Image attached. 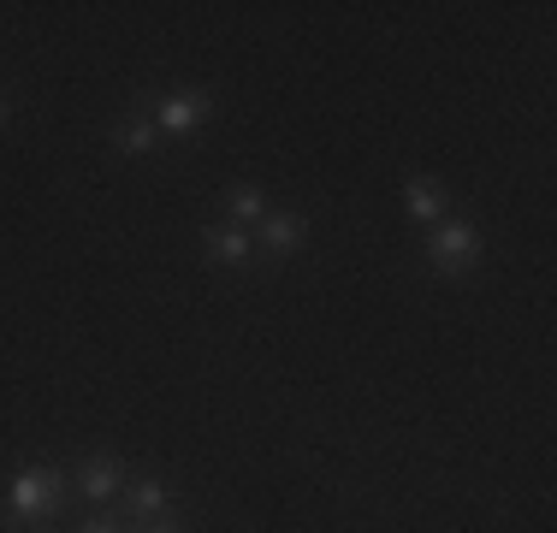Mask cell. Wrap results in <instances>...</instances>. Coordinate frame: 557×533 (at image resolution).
<instances>
[{
    "label": "cell",
    "mask_w": 557,
    "mask_h": 533,
    "mask_svg": "<svg viewBox=\"0 0 557 533\" xmlns=\"http://www.w3.org/2000/svg\"><path fill=\"white\" fill-rule=\"evenodd\" d=\"M119 498H125V516H131V522H143V528L166 522V504H172L161 480H125V492H119Z\"/></svg>",
    "instance_id": "8992f818"
},
{
    "label": "cell",
    "mask_w": 557,
    "mask_h": 533,
    "mask_svg": "<svg viewBox=\"0 0 557 533\" xmlns=\"http://www.w3.org/2000/svg\"><path fill=\"white\" fill-rule=\"evenodd\" d=\"M143 533H184V528H178V522H149Z\"/></svg>",
    "instance_id": "7c38bea8"
},
{
    "label": "cell",
    "mask_w": 557,
    "mask_h": 533,
    "mask_svg": "<svg viewBox=\"0 0 557 533\" xmlns=\"http://www.w3.org/2000/svg\"><path fill=\"white\" fill-rule=\"evenodd\" d=\"M77 533H125V522H119V516H89Z\"/></svg>",
    "instance_id": "8fae6325"
},
{
    "label": "cell",
    "mask_w": 557,
    "mask_h": 533,
    "mask_svg": "<svg viewBox=\"0 0 557 533\" xmlns=\"http://www.w3.org/2000/svg\"><path fill=\"white\" fill-rule=\"evenodd\" d=\"M302 237H309L302 213H268V220H261V232H256V249L268 261H285V256H297V249H302Z\"/></svg>",
    "instance_id": "277c9868"
},
{
    "label": "cell",
    "mask_w": 557,
    "mask_h": 533,
    "mask_svg": "<svg viewBox=\"0 0 557 533\" xmlns=\"http://www.w3.org/2000/svg\"><path fill=\"white\" fill-rule=\"evenodd\" d=\"M137 107H149L154 131H166V137H190V131H202L208 113H214V101H208L202 89H172V96H149Z\"/></svg>",
    "instance_id": "3957f363"
},
{
    "label": "cell",
    "mask_w": 557,
    "mask_h": 533,
    "mask_svg": "<svg viewBox=\"0 0 557 533\" xmlns=\"http://www.w3.org/2000/svg\"><path fill=\"white\" fill-rule=\"evenodd\" d=\"M154 142H161V131H154V119L137 107V113L119 125V149H125V154H154Z\"/></svg>",
    "instance_id": "30bf717a"
},
{
    "label": "cell",
    "mask_w": 557,
    "mask_h": 533,
    "mask_svg": "<svg viewBox=\"0 0 557 533\" xmlns=\"http://www.w3.org/2000/svg\"><path fill=\"white\" fill-rule=\"evenodd\" d=\"M72 492H84L89 504H113L119 492H125V469H119V457H89L84 469L72 474Z\"/></svg>",
    "instance_id": "5b68a950"
},
{
    "label": "cell",
    "mask_w": 557,
    "mask_h": 533,
    "mask_svg": "<svg viewBox=\"0 0 557 533\" xmlns=\"http://www.w3.org/2000/svg\"><path fill=\"white\" fill-rule=\"evenodd\" d=\"M18 533H42V528H18Z\"/></svg>",
    "instance_id": "5bb4252c"
},
{
    "label": "cell",
    "mask_w": 557,
    "mask_h": 533,
    "mask_svg": "<svg viewBox=\"0 0 557 533\" xmlns=\"http://www.w3.org/2000/svg\"><path fill=\"white\" fill-rule=\"evenodd\" d=\"M225 213H232V225H261L268 220V196L256 184H232L225 190Z\"/></svg>",
    "instance_id": "9c48e42d"
},
{
    "label": "cell",
    "mask_w": 557,
    "mask_h": 533,
    "mask_svg": "<svg viewBox=\"0 0 557 533\" xmlns=\"http://www.w3.org/2000/svg\"><path fill=\"white\" fill-rule=\"evenodd\" d=\"M7 119H12V107H7V89H0V125H7Z\"/></svg>",
    "instance_id": "4fadbf2b"
},
{
    "label": "cell",
    "mask_w": 557,
    "mask_h": 533,
    "mask_svg": "<svg viewBox=\"0 0 557 533\" xmlns=\"http://www.w3.org/2000/svg\"><path fill=\"white\" fill-rule=\"evenodd\" d=\"M65 498H72V480H65L60 469H18L7 480V516L18 528L54 522V516L65 510Z\"/></svg>",
    "instance_id": "6da1fadb"
},
{
    "label": "cell",
    "mask_w": 557,
    "mask_h": 533,
    "mask_svg": "<svg viewBox=\"0 0 557 533\" xmlns=\"http://www.w3.org/2000/svg\"><path fill=\"white\" fill-rule=\"evenodd\" d=\"M208 261L249 266V261H256V237H249L244 225H214V232H208Z\"/></svg>",
    "instance_id": "52a82bcc"
},
{
    "label": "cell",
    "mask_w": 557,
    "mask_h": 533,
    "mask_svg": "<svg viewBox=\"0 0 557 533\" xmlns=\"http://www.w3.org/2000/svg\"><path fill=\"white\" fill-rule=\"evenodd\" d=\"M481 249H486V237L474 220H440V232L428 237V261H433V273H445V278L474 273Z\"/></svg>",
    "instance_id": "7a4b0ae2"
},
{
    "label": "cell",
    "mask_w": 557,
    "mask_h": 533,
    "mask_svg": "<svg viewBox=\"0 0 557 533\" xmlns=\"http://www.w3.org/2000/svg\"><path fill=\"white\" fill-rule=\"evenodd\" d=\"M404 208H409V220H445V184L440 178H409Z\"/></svg>",
    "instance_id": "ba28073f"
}]
</instances>
